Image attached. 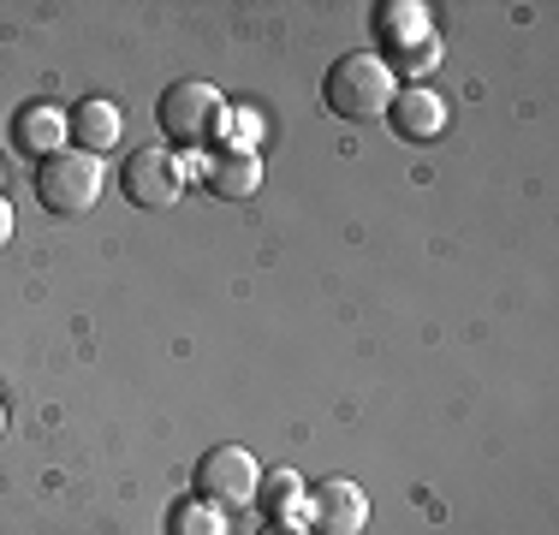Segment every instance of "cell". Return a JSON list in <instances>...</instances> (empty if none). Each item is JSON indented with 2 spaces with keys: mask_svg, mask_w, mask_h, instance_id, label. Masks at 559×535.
<instances>
[{
  "mask_svg": "<svg viewBox=\"0 0 559 535\" xmlns=\"http://www.w3.org/2000/svg\"><path fill=\"white\" fill-rule=\"evenodd\" d=\"M322 102L340 119H352V126H369V119H381L393 107V66L381 54H345V60H334V72H328Z\"/></svg>",
  "mask_w": 559,
  "mask_h": 535,
  "instance_id": "6da1fadb",
  "label": "cell"
},
{
  "mask_svg": "<svg viewBox=\"0 0 559 535\" xmlns=\"http://www.w3.org/2000/svg\"><path fill=\"white\" fill-rule=\"evenodd\" d=\"M36 197L48 214H90L102 203V160L84 150H55L36 167Z\"/></svg>",
  "mask_w": 559,
  "mask_h": 535,
  "instance_id": "7a4b0ae2",
  "label": "cell"
},
{
  "mask_svg": "<svg viewBox=\"0 0 559 535\" xmlns=\"http://www.w3.org/2000/svg\"><path fill=\"white\" fill-rule=\"evenodd\" d=\"M155 119H162V131L173 143H209L226 126V102H221L215 84H203V78H179V84L162 90Z\"/></svg>",
  "mask_w": 559,
  "mask_h": 535,
  "instance_id": "3957f363",
  "label": "cell"
},
{
  "mask_svg": "<svg viewBox=\"0 0 559 535\" xmlns=\"http://www.w3.org/2000/svg\"><path fill=\"white\" fill-rule=\"evenodd\" d=\"M191 482H197V500H209V506H250L262 471L245 447H209L203 459H197Z\"/></svg>",
  "mask_w": 559,
  "mask_h": 535,
  "instance_id": "277c9868",
  "label": "cell"
},
{
  "mask_svg": "<svg viewBox=\"0 0 559 535\" xmlns=\"http://www.w3.org/2000/svg\"><path fill=\"white\" fill-rule=\"evenodd\" d=\"M369 494L352 476H328L310 488V535H364Z\"/></svg>",
  "mask_w": 559,
  "mask_h": 535,
  "instance_id": "5b68a950",
  "label": "cell"
},
{
  "mask_svg": "<svg viewBox=\"0 0 559 535\" xmlns=\"http://www.w3.org/2000/svg\"><path fill=\"white\" fill-rule=\"evenodd\" d=\"M185 191V160L173 150H138L126 160V197L138 209H167Z\"/></svg>",
  "mask_w": 559,
  "mask_h": 535,
  "instance_id": "8992f818",
  "label": "cell"
},
{
  "mask_svg": "<svg viewBox=\"0 0 559 535\" xmlns=\"http://www.w3.org/2000/svg\"><path fill=\"white\" fill-rule=\"evenodd\" d=\"M203 185L221 197V203H245V197H257L262 185V155L257 150H215L203 160Z\"/></svg>",
  "mask_w": 559,
  "mask_h": 535,
  "instance_id": "52a82bcc",
  "label": "cell"
},
{
  "mask_svg": "<svg viewBox=\"0 0 559 535\" xmlns=\"http://www.w3.org/2000/svg\"><path fill=\"white\" fill-rule=\"evenodd\" d=\"M393 131L405 143H429L447 131V102L435 90H393V107H388Z\"/></svg>",
  "mask_w": 559,
  "mask_h": 535,
  "instance_id": "ba28073f",
  "label": "cell"
},
{
  "mask_svg": "<svg viewBox=\"0 0 559 535\" xmlns=\"http://www.w3.org/2000/svg\"><path fill=\"white\" fill-rule=\"evenodd\" d=\"M119 131H126V119H119V107L108 96H90V102H78V114H72V138H78V150L84 155H108L114 143H119Z\"/></svg>",
  "mask_w": 559,
  "mask_h": 535,
  "instance_id": "9c48e42d",
  "label": "cell"
},
{
  "mask_svg": "<svg viewBox=\"0 0 559 535\" xmlns=\"http://www.w3.org/2000/svg\"><path fill=\"white\" fill-rule=\"evenodd\" d=\"M60 131H66V119L48 114V102H31L19 119H12V143H19L24 155H43V160L60 150Z\"/></svg>",
  "mask_w": 559,
  "mask_h": 535,
  "instance_id": "30bf717a",
  "label": "cell"
},
{
  "mask_svg": "<svg viewBox=\"0 0 559 535\" xmlns=\"http://www.w3.org/2000/svg\"><path fill=\"white\" fill-rule=\"evenodd\" d=\"M298 500H304V482L292 476V471H274L269 482H257V506L269 512V524H286Z\"/></svg>",
  "mask_w": 559,
  "mask_h": 535,
  "instance_id": "8fae6325",
  "label": "cell"
},
{
  "mask_svg": "<svg viewBox=\"0 0 559 535\" xmlns=\"http://www.w3.org/2000/svg\"><path fill=\"white\" fill-rule=\"evenodd\" d=\"M173 535H226V512L209 500H185L173 512Z\"/></svg>",
  "mask_w": 559,
  "mask_h": 535,
  "instance_id": "7c38bea8",
  "label": "cell"
},
{
  "mask_svg": "<svg viewBox=\"0 0 559 535\" xmlns=\"http://www.w3.org/2000/svg\"><path fill=\"white\" fill-rule=\"evenodd\" d=\"M7 238H12V203L0 197V245H7Z\"/></svg>",
  "mask_w": 559,
  "mask_h": 535,
  "instance_id": "4fadbf2b",
  "label": "cell"
},
{
  "mask_svg": "<svg viewBox=\"0 0 559 535\" xmlns=\"http://www.w3.org/2000/svg\"><path fill=\"white\" fill-rule=\"evenodd\" d=\"M262 535H310V530H298V524H269Z\"/></svg>",
  "mask_w": 559,
  "mask_h": 535,
  "instance_id": "5bb4252c",
  "label": "cell"
}]
</instances>
